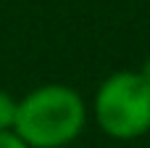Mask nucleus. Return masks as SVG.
Segmentation results:
<instances>
[{
	"label": "nucleus",
	"instance_id": "f257e3e1",
	"mask_svg": "<svg viewBox=\"0 0 150 148\" xmlns=\"http://www.w3.org/2000/svg\"><path fill=\"white\" fill-rule=\"evenodd\" d=\"M87 124V106L69 85H40L18 101L13 132L29 148H66Z\"/></svg>",
	"mask_w": 150,
	"mask_h": 148
},
{
	"label": "nucleus",
	"instance_id": "f03ea898",
	"mask_svg": "<svg viewBox=\"0 0 150 148\" xmlns=\"http://www.w3.org/2000/svg\"><path fill=\"white\" fill-rule=\"evenodd\" d=\"M98 127L116 140H134L150 132V82L140 71L105 77L92 101Z\"/></svg>",
	"mask_w": 150,
	"mask_h": 148
},
{
	"label": "nucleus",
	"instance_id": "7ed1b4c3",
	"mask_svg": "<svg viewBox=\"0 0 150 148\" xmlns=\"http://www.w3.org/2000/svg\"><path fill=\"white\" fill-rule=\"evenodd\" d=\"M16 109H18V101L11 93L0 90V132L13 130V124H16Z\"/></svg>",
	"mask_w": 150,
	"mask_h": 148
},
{
	"label": "nucleus",
	"instance_id": "20e7f679",
	"mask_svg": "<svg viewBox=\"0 0 150 148\" xmlns=\"http://www.w3.org/2000/svg\"><path fill=\"white\" fill-rule=\"evenodd\" d=\"M0 148H29L13 130H8V132H0Z\"/></svg>",
	"mask_w": 150,
	"mask_h": 148
},
{
	"label": "nucleus",
	"instance_id": "39448f33",
	"mask_svg": "<svg viewBox=\"0 0 150 148\" xmlns=\"http://www.w3.org/2000/svg\"><path fill=\"white\" fill-rule=\"evenodd\" d=\"M140 74H142V77H145V79L150 82V58H145V64H142V69H140Z\"/></svg>",
	"mask_w": 150,
	"mask_h": 148
}]
</instances>
